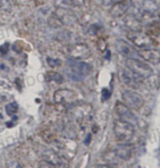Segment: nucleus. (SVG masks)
Instances as JSON below:
<instances>
[{"label": "nucleus", "mask_w": 160, "mask_h": 168, "mask_svg": "<svg viewBox=\"0 0 160 168\" xmlns=\"http://www.w3.org/2000/svg\"><path fill=\"white\" fill-rule=\"evenodd\" d=\"M47 81H54L60 84L63 81V76L58 73H54V71H49L47 73Z\"/></svg>", "instance_id": "a211bd4d"}, {"label": "nucleus", "mask_w": 160, "mask_h": 168, "mask_svg": "<svg viewBox=\"0 0 160 168\" xmlns=\"http://www.w3.org/2000/svg\"><path fill=\"white\" fill-rule=\"evenodd\" d=\"M131 73V71H130ZM138 76H136L135 74L133 73H123L122 74V80L124 81V83L126 84L127 86H133V87H137V86L135 85V84H138V80H137Z\"/></svg>", "instance_id": "dca6fc26"}, {"label": "nucleus", "mask_w": 160, "mask_h": 168, "mask_svg": "<svg viewBox=\"0 0 160 168\" xmlns=\"http://www.w3.org/2000/svg\"><path fill=\"white\" fill-rule=\"evenodd\" d=\"M93 68L86 62L69 58L67 60L65 66V73L70 80L81 82L84 80L92 73Z\"/></svg>", "instance_id": "f257e3e1"}, {"label": "nucleus", "mask_w": 160, "mask_h": 168, "mask_svg": "<svg viewBox=\"0 0 160 168\" xmlns=\"http://www.w3.org/2000/svg\"><path fill=\"white\" fill-rule=\"evenodd\" d=\"M124 103L131 110H139L144 104V99L138 92L126 90L122 94Z\"/></svg>", "instance_id": "423d86ee"}, {"label": "nucleus", "mask_w": 160, "mask_h": 168, "mask_svg": "<svg viewBox=\"0 0 160 168\" xmlns=\"http://www.w3.org/2000/svg\"><path fill=\"white\" fill-rule=\"evenodd\" d=\"M42 161L50 163L55 168H69V162L53 149H45L41 153Z\"/></svg>", "instance_id": "39448f33"}, {"label": "nucleus", "mask_w": 160, "mask_h": 168, "mask_svg": "<svg viewBox=\"0 0 160 168\" xmlns=\"http://www.w3.org/2000/svg\"><path fill=\"white\" fill-rule=\"evenodd\" d=\"M126 66L128 71L139 78H149L154 74L153 69L147 63L138 58H127Z\"/></svg>", "instance_id": "f03ea898"}, {"label": "nucleus", "mask_w": 160, "mask_h": 168, "mask_svg": "<svg viewBox=\"0 0 160 168\" xmlns=\"http://www.w3.org/2000/svg\"><path fill=\"white\" fill-rule=\"evenodd\" d=\"M113 133L117 140L120 142L125 143L129 142L133 138L135 133V127L123 120H116L113 126Z\"/></svg>", "instance_id": "20e7f679"}, {"label": "nucleus", "mask_w": 160, "mask_h": 168, "mask_svg": "<svg viewBox=\"0 0 160 168\" xmlns=\"http://www.w3.org/2000/svg\"><path fill=\"white\" fill-rule=\"evenodd\" d=\"M98 168H113V166H111V165H99V166H98Z\"/></svg>", "instance_id": "bb28decb"}, {"label": "nucleus", "mask_w": 160, "mask_h": 168, "mask_svg": "<svg viewBox=\"0 0 160 168\" xmlns=\"http://www.w3.org/2000/svg\"><path fill=\"white\" fill-rule=\"evenodd\" d=\"M127 39L133 43V45L139 48V49H147V48H153L155 44L154 39L149 34L142 32L141 30L131 31L127 33Z\"/></svg>", "instance_id": "7ed1b4c3"}, {"label": "nucleus", "mask_w": 160, "mask_h": 168, "mask_svg": "<svg viewBox=\"0 0 160 168\" xmlns=\"http://www.w3.org/2000/svg\"><path fill=\"white\" fill-rule=\"evenodd\" d=\"M90 139H91V135L89 134V135H88V137H87V140H86V141L84 142V143L86 144V145H88V144H89V141H90Z\"/></svg>", "instance_id": "cd10ccee"}, {"label": "nucleus", "mask_w": 160, "mask_h": 168, "mask_svg": "<svg viewBox=\"0 0 160 168\" xmlns=\"http://www.w3.org/2000/svg\"><path fill=\"white\" fill-rule=\"evenodd\" d=\"M8 167H9V168H23L17 162H10L9 163V166H8Z\"/></svg>", "instance_id": "a878e982"}, {"label": "nucleus", "mask_w": 160, "mask_h": 168, "mask_svg": "<svg viewBox=\"0 0 160 168\" xmlns=\"http://www.w3.org/2000/svg\"><path fill=\"white\" fill-rule=\"evenodd\" d=\"M120 1V0H102V4L104 6H113V4Z\"/></svg>", "instance_id": "b1692460"}, {"label": "nucleus", "mask_w": 160, "mask_h": 168, "mask_svg": "<svg viewBox=\"0 0 160 168\" xmlns=\"http://www.w3.org/2000/svg\"><path fill=\"white\" fill-rule=\"evenodd\" d=\"M142 8L143 10H145V12H149L153 14L158 10L157 4L155 3L154 0H144L142 4Z\"/></svg>", "instance_id": "f3484780"}, {"label": "nucleus", "mask_w": 160, "mask_h": 168, "mask_svg": "<svg viewBox=\"0 0 160 168\" xmlns=\"http://www.w3.org/2000/svg\"><path fill=\"white\" fill-rule=\"evenodd\" d=\"M139 57H141L145 61L157 65L160 60V54L159 51L155 48H147V49H141L138 51Z\"/></svg>", "instance_id": "ddd939ff"}, {"label": "nucleus", "mask_w": 160, "mask_h": 168, "mask_svg": "<svg viewBox=\"0 0 160 168\" xmlns=\"http://www.w3.org/2000/svg\"><path fill=\"white\" fill-rule=\"evenodd\" d=\"M71 6L74 7H82L84 5L85 0H69Z\"/></svg>", "instance_id": "4be33fe9"}, {"label": "nucleus", "mask_w": 160, "mask_h": 168, "mask_svg": "<svg viewBox=\"0 0 160 168\" xmlns=\"http://www.w3.org/2000/svg\"><path fill=\"white\" fill-rule=\"evenodd\" d=\"M55 16L60 20L62 25H73L77 21L75 13L70 9H59L56 8V10L54 12Z\"/></svg>", "instance_id": "f8f14e48"}, {"label": "nucleus", "mask_w": 160, "mask_h": 168, "mask_svg": "<svg viewBox=\"0 0 160 168\" xmlns=\"http://www.w3.org/2000/svg\"><path fill=\"white\" fill-rule=\"evenodd\" d=\"M131 7V2L129 0H120L111 6L110 14L114 18L122 17L125 15Z\"/></svg>", "instance_id": "9b49d317"}, {"label": "nucleus", "mask_w": 160, "mask_h": 168, "mask_svg": "<svg viewBox=\"0 0 160 168\" xmlns=\"http://www.w3.org/2000/svg\"><path fill=\"white\" fill-rule=\"evenodd\" d=\"M48 22H49V25L52 27H54V28H58V27L62 26V23L60 22V20L55 16V14L52 15L49 18V20H48Z\"/></svg>", "instance_id": "6ab92c4d"}, {"label": "nucleus", "mask_w": 160, "mask_h": 168, "mask_svg": "<svg viewBox=\"0 0 160 168\" xmlns=\"http://www.w3.org/2000/svg\"><path fill=\"white\" fill-rule=\"evenodd\" d=\"M54 100L57 104L70 105L77 100V94L73 90L58 89L54 95Z\"/></svg>", "instance_id": "9d476101"}, {"label": "nucleus", "mask_w": 160, "mask_h": 168, "mask_svg": "<svg viewBox=\"0 0 160 168\" xmlns=\"http://www.w3.org/2000/svg\"><path fill=\"white\" fill-rule=\"evenodd\" d=\"M132 152H133V146L128 142L119 144L114 149V154L116 155V157L124 161L129 160L132 156Z\"/></svg>", "instance_id": "4468645a"}, {"label": "nucleus", "mask_w": 160, "mask_h": 168, "mask_svg": "<svg viewBox=\"0 0 160 168\" xmlns=\"http://www.w3.org/2000/svg\"><path fill=\"white\" fill-rule=\"evenodd\" d=\"M126 26L128 27L131 31H137L141 30V22L139 21L138 18H136L133 15H129L125 19Z\"/></svg>", "instance_id": "2eb2a0df"}, {"label": "nucleus", "mask_w": 160, "mask_h": 168, "mask_svg": "<svg viewBox=\"0 0 160 168\" xmlns=\"http://www.w3.org/2000/svg\"><path fill=\"white\" fill-rule=\"evenodd\" d=\"M17 110H18V106L15 102L10 103V104H8L6 107V111H7L8 115H13L17 112Z\"/></svg>", "instance_id": "412c9836"}, {"label": "nucleus", "mask_w": 160, "mask_h": 168, "mask_svg": "<svg viewBox=\"0 0 160 168\" xmlns=\"http://www.w3.org/2000/svg\"><path fill=\"white\" fill-rule=\"evenodd\" d=\"M69 54L70 58L76 60H85L91 57V49L84 43H77L69 47Z\"/></svg>", "instance_id": "6e6552de"}, {"label": "nucleus", "mask_w": 160, "mask_h": 168, "mask_svg": "<svg viewBox=\"0 0 160 168\" xmlns=\"http://www.w3.org/2000/svg\"><path fill=\"white\" fill-rule=\"evenodd\" d=\"M39 168H55V167H54L53 165H51L50 163L42 161V162H39Z\"/></svg>", "instance_id": "393cba45"}, {"label": "nucleus", "mask_w": 160, "mask_h": 168, "mask_svg": "<svg viewBox=\"0 0 160 168\" xmlns=\"http://www.w3.org/2000/svg\"><path fill=\"white\" fill-rule=\"evenodd\" d=\"M111 97V91L107 88H104L103 91H102V100L103 101H107V100H109Z\"/></svg>", "instance_id": "5701e85b"}, {"label": "nucleus", "mask_w": 160, "mask_h": 168, "mask_svg": "<svg viewBox=\"0 0 160 168\" xmlns=\"http://www.w3.org/2000/svg\"><path fill=\"white\" fill-rule=\"evenodd\" d=\"M115 49L122 57L127 58H138L139 54L135 47L125 39H117L115 41Z\"/></svg>", "instance_id": "1a4fd4ad"}, {"label": "nucleus", "mask_w": 160, "mask_h": 168, "mask_svg": "<svg viewBox=\"0 0 160 168\" xmlns=\"http://www.w3.org/2000/svg\"><path fill=\"white\" fill-rule=\"evenodd\" d=\"M54 5L59 9H69L71 4L69 0H55Z\"/></svg>", "instance_id": "aec40b11"}, {"label": "nucleus", "mask_w": 160, "mask_h": 168, "mask_svg": "<svg viewBox=\"0 0 160 168\" xmlns=\"http://www.w3.org/2000/svg\"><path fill=\"white\" fill-rule=\"evenodd\" d=\"M115 111H116L118 117L120 118V120L130 123L133 126L138 124V118L136 117V115L132 112L130 108L127 107L125 103L118 102L116 105H115Z\"/></svg>", "instance_id": "0eeeda50"}]
</instances>
